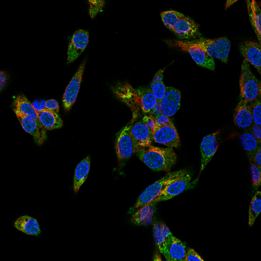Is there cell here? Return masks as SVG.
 <instances>
[{"label":"cell","mask_w":261,"mask_h":261,"mask_svg":"<svg viewBox=\"0 0 261 261\" xmlns=\"http://www.w3.org/2000/svg\"><path fill=\"white\" fill-rule=\"evenodd\" d=\"M90 165L91 162H90L89 156L86 157L77 165L75 171L74 179H73L75 193L79 191L80 188L87 179L90 170Z\"/></svg>","instance_id":"24"},{"label":"cell","mask_w":261,"mask_h":261,"mask_svg":"<svg viewBox=\"0 0 261 261\" xmlns=\"http://www.w3.org/2000/svg\"><path fill=\"white\" fill-rule=\"evenodd\" d=\"M191 260H201L203 261V259L195 252L193 249H189L187 252V257H186V261Z\"/></svg>","instance_id":"36"},{"label":"cell","mask_w":261,"mask_h":261,"mask_svg":"<svg viewBox=\"0 0 261 261\" xmlns=\"http://www.w3.org/2000/svg\"><path fill=\"white\" fill-rule=\"evenodd\" d=\"M154 232L157 246H158L159 250H160L162 248L165 239L171 234V232L165 224L161 223L154 224Z\"/></svg>","instance_id":"30"},{"label":"cell","mask_w":261,"mask_h":261,"mask_svg":"<svg viewBox=\"0 0 261 261\" xmlns=\"http://www.w3.org/2000/svg\"><path fill=\"white\" fill-rule=\"evenodd\" d=\"M138 158L147 166L156 171H169L175 164L177 155L172 148L143 147L136 152Z\"/></svg>","instance_id":"2"},{"label":"cell","mask_w":261,"mask_h":261,"mask_svg":"<svg viewBox=\"0 0 261 261\" xmlns=\"http://www.w3.org/2000/svg\"><path fill=\"white\" fill-rule=\"evenodd\" d=\"M181 93L174 87H167L166 93L159 103L161 113L168 117L174 115L180 107Z\"/></svg>","instance_id":"12"},{"label":"cell","mask_w":261,"mask_h":261,"mask_svg":"<svg viewBox=\"0 0 261 261\" xmlns=\"http://www.w3.org/2000/svg\"><path fill=\"white\" fill-rule=\"evenodd\" d=\"M253 123L261 125V97H258L252 104Z\"/></svg>","instance_id":"31"},{"label":"cell","mask_w":261,"mask_h":261,"mask_svg":"<svg viewBox=\"0 0 261 261\" xmlns=\"http://www.w3.org/2000/svg\"><path fill=\"white\" fill-rule=\"evenodd\" d=\"M85 63L86 61H84L82 63L65 90L63 102L64 108L66 110L71 109L76 99L80 87H81L82 77H83L84 71H85Z\"/></svg>","instance_id":"11"},{"label":"cell","mask_w":261,"mask_h":261,"mask_svg":"<svg viewBox=\"0 0 261 261\" xmlns=\"http://www.w3.org/2000/svg\"><path fill=\"white\" fill-rule=\"evenodd\" d=\"M23 129L34 137L37 144H42L46 140V128H42L34 120L17 110H14Z\"/></svg>","instance_id":"14"},{"label":"cell","mask_w":261,"mask_h":261,"mask_svg":"<svg viewBox=\"0 0 261 261\" xmlns=\"http://www.w3.org/2000/svg\"><path fill=\"white\" fill-rule=\"evenodd\" d=\"M249 132H250L251 134H252V136L254 137L256 139L257 141H258V143L261 144V126L259 125H257V124H255L252 123V125H251L250 127L248 128V130Z\"/></svg>","instance_id":"34"},{"label":"cell","mask_w":261,"mask_h":261,"mask_svg":"<svg viewBox=\"0 0 261 261\" xmlns=\"http://www.w3.org/2000/svg\"><path fill=\"white\" fill-rule=\"evenodd\" d=\"M130 134L135 144L140 149L150 146L151 143L154 141L152 132L147 128L142 120L135 122L132 121Z\"/></svg>","instance_id":"15"},{"label":"cell","mask_w":261,"mask_h":261,"mask_svg":"<svg viewBox=\"0 0 261 261\" xmlns=\"http://www.w3.org/2000/svg\"><path fill=\"white\" fill-rule=\"evenodd\" d=\"M165 69H161L154 75V79L151 83L150 89L153 95L156 98L157 103H160L166 93L167 87L163 83V73Z\"/></svg>","instance_id":"27"},{"label":"cell","mask_w":261,"mask_h":261,"mask_svg":"<svg viewBox=\"0 0 261 261\" xmlns=\"http://www.w3.org/2000/svg\"><path fill=\"white\" fill-rule=\"evenodd\" d=\"M220 130L218 132L208 135L203 139L200 147L201 152V172L205 168L208 163L212 160V157L215 154L218 147L217 142V136Z\"/></svg>","instance_id":"19"},{"label":"cell","mask_w":261,"mask_h":261,"mask_svg":"<svg viewBox=\"0 0 261 261\" xmlns=\"http://www.w3.org/2000/svg\"><path fill=\"white\" fill-rule=\"evenodd\" d=\"M240 85V97L253 103L258 97H261L260 82L250 70V64L245 59L242 66Z\"/></svg>","instance_id":"4"},{"label":"cell","mask_w":261,"mask_h":261,"mask_svg":"<svg viewBox=\"0 0 261 261\" xmlns=\"http://www.w3.org/2000/svg\"><path fill=\"white\" fill-rule=\"evenodd\" d=\"M172 32L181 40L196 38L199 34V27L191 18L184 16L173 27Z\"/></svg>","instance_id":"18"},{"label":"cell","mask_w":261,"mask_h":261,"mask_svg":"<svg viewBox=\"0 0 261 261\" xmlns=\"http://www.w3.org/2000/svg\"><path fill=\"white\" fill-rule=\"evenodd\" d=\"M114 95L132 109L134 122L140 112L154 114L159 105L150 88L134 89L129 84L119 83L112 88Z\"/></svg>","instance_id":"1"},{"label":"cell","mask_w":261,"mask_h":261,"mask_svg":"<svg viewBox=\"0 0 261 261\" xmlns=\"http://www.w3.org/2000/svg\"><path fill=\"white\" fill-rule=\"evenodd\" d=\"M191 180V173L188 172L186 174L181 175L179 178L167 185L162 193L152 203H156L159 201H166V200L170 199L179 195V193H182L189 187Z\"/></svg>","instance_id":"10"},{"label":"cell","mask_w":261,"mask_h":261,"mask_svg":"<svg viewBox=\"0 0 261 261\" xmlns=\"http://www.w3.org/2000/svg\"><path fill=\"white\" fill-rule=\"evenodd\" d=\"M253 163H254L255 164L258 165V166L261 168V147L259 148L258 151H257L256 154H255Z\"/></svg>","instance_id":"39"},{"label":"cell","mask_w":261,"mask_h":261,"mask_svg":"<svg viewBox=\"0 0 261 261\" xmlns=\"http://www.w3.org/2000/svg\"><path fill=\"white\" fill-rule=\"evenodd\" d=\"M154 203L146 204L133 216L132 221L138 225H146L150 223L155 212Z\"/></svg>","instance_id":"26"},{"label":"cell","mask_w":261,"mask_h":261,"mask_svg":"<svg viewBox=\"0 0 261 261\" xmlns=\"http://www.w3.org/2000/svg\"><path fill=\"white\" fill-rule=\"evenodd\" d=\"M241 54L260 73L261 67V46L260 44L252 41H245L240 46Z\"/></svg>","instance_id":"16"},{"label":"cell","mask_w":261,"mask_h":261,"mask_svg":"<svg viewBox=\"0 0 261 261\" xmlns=\"http://www.w3.org/2000/svg\"><path fill=\"white\" fill-rule=\"evenodd\" d=\"M46 110L59 114V107L58 102L55 99L48 100L46 103Z\"/></svg>","instance_id":"37"},{"label":"cell","mask_w":261,"mask_h":261,"mask_svg":"<svg viewBox=\"0 0 261 261\" xmlns=\"http://www.w3.org/2000/svg\"><path fill=\"white\" fill-rule=\"evenodd\" d=\"M165 42L171 48L180 49L189 53L193 60L199 66L211 69L212 71L215 70V62L213 57L202 49L187 44L183 40H165Z\"/></svg>","instance_id":"6"},{"label":"cell","mask_w":261,"mask_h":261,"mask_svg":"<svg viewBox=\"0 0 261 261\" xmlns=\"http://www.w3.org/2000/svg\"><path fill=\"white\" fill-rule=\"evenodd\" d=\"M132 122L128 124L120 133L116 141V148L118 158L119 161H124L129 159L138 152L140 148L135 144L130 134Z\"/></svg>","instance_id":"7"},{"label":"cell","mask_w":261,"mask_h":261,"mask_svg":"<svg viewBox=\"0 0 261 261\" xmlns=\"http://www.w3.org/2000/svg\"><path fill=\"white\" fill-rule=\"evenodd\" d=\"M252 104L241 98L234 113V124L239 128L248 130L253 123Z\"/></svg>","instance_id":"17"},{"label":"cell","mask_w":261,"mask_h":261,"mask_svg":"<svg viewBox=\"0 0 261 261\" xmlns=\"http://www.w3.org/2000/svg\"><path fill=\"white\" fill-rule=\"evenodd\" d=\"M247 4H248V14L249 16H250L251 24H252V28L254 29L257 37H258L259 42H260L261 12L260 7H259L258 4L256 1H247Z\"/></svg>","instance_id":"25"},{"label":"cell","mask_w":261,"mask_h":261,"mask_svg":"<svg viewBox=\"0 0 261 261\" xmlns=\"http://www.w3.org/2000/svg\"><path fill=\"white\" fill-rule=\"evenodd\" d=\"M187 173H188V171L185 170V169L173 171V172L169 173L163 178L152 184L150 187L147 188L144 193L140 196L136 203L135 204L134 207H141L146 205V204L152 203L162 193L163 190L166 188L167 185Z\"/></svg>","instance_id":"5"},{"label":"cell","mask_w":261,"mask_h":261,"mask_svg":"<svg viewBox=\"0 0 261 261\" xmlns=\"http://www.w3.org/2000/svg\"><path fill=\"white\" fill-rule=\"evenodd\" d=\"M261 211V192L257 191L251 201L249 210V226H252Z\"/></svg>","instance_id":"28"},{"label":"cell","mask_w":261,"mask_h":261,"mask_svg":"<svg viewBox=\"0 0 261 261\" xmlns=\"http://www.w3.org/2000/svg\"><path fill=\"white\" fill-rule=\"evenodd\" d=\"M89 43V32L83 30H77L73 35L69 43L67 63L76 60L77 57L85 50Z\"/></svg>","instance_id":"13"},{"label":"cell","mask_w":261,"mask_h":261,"mask_svg":"<svg viewBox=\"0 0 261 261\" xmlns=\"http://www.w3.org/2000/svg\"><path fill=\"white\" fill-rule=\"evenodd\" d=\"M38 117L41 123L47 130L56 129L62 127L63 121L60 116L56 112L44 110L38 112Z\"/></svg>","instance_id":"22"},{"label":"cell","mask_w":261,"mask_h":261,"mask_svg":"<svg viewBox=\"0 0 261 261\" xmlns=\"http://www.w3.org/2000/svg\"><path fill=\"white\" fill-rule=\"evenodd\" d=\"M14 226L20 231L31 236H37L40 234V228L38 221L30 216H24L18 218L14 222Z\"/></svg>","instance_id":"21"},{"label":"cell","mask_w":261,"mask_h":261,"mask_svg":"<svg viewBox=\"0 0 261 261\" xmlns=\"http://www.w3.org/2000/svg\"><path fill=\"white\" fill-rule=\"evenodd\" d=\"M184 16H185L183 14L174 11V10H169V11L163 12L161 13V18H162L163 23L171 31L173 30V27L177 23V22Z\"/></svg>","instance_id":"29"},{"label":"cell","mask_w":261,"mask_h":261,"mask_svg":"<svg viewBox=\"0 0 261 261\" xmlns=\"http://www.w3.org/2000/svg\"><path fill=\"white\" fill-rule=\"evenodd\" d=\"M0 75H1V76H0V85H1V89H2L6 83V75L3 71L0 72Z\"/></svg>","instance_id":"40"},{"label":"cell","mask_w":261,"mask_h":261,"mask_svg":"<svg viewBox=\"0 0 261 261\" xmlns=\"http://www.w3.org/2000/svg\"><path fill=\"white\" fill-rule=\"evenodd\" d=\"M152 136L154 142L171 148H177L180 145V140L173 124L156 125L152 132Z\"/></svg>","instance_id":"9"},{"label":"cell","mask_w":261,"mask_h":261,"mask_svg":"<svg viewBox=\"0 0 261 261\" xmlns=\"http://www.w3.org/2000/svg\"><path fill=\"white\" fill-rule=\"evenodd\" d=\"M155 120H156V125H166V124H171L173 122L169 119L168 116L164 115L161 113L157 114L155 116Z\"/></svg>","instance_id":"35"},{"label":"cell","mask_w":261,"mask_h":261,"mask_svg":"<svg viewBox=\"0 0 261 261\" xmlns=\"http://www.w3.org/2000/svg\"><path fill=\"white\" fill-rule=\"evenodd\" d=\"M160 251L167 260L186 261L187 246L172 234L165 239Z\"/></svg>","instance_id":"8"},{"label":"cell","mask_w":261,"mask_h":261,"mask_svg":"<svg viewBox=\"0 0 261 261\" xmlns=\"http://www.w3.org/2000/svg\"><path fill=\"white\" fill-rule=\"evenodd\" d=\"M242 146L248 155L250 163H253L255 154H256L261 144L258 143L256 139L248 130H246L240 137Z\"/></svg>","instance_id":"23"},{"label":"cell","mask_w":261,"mask_h":261,"mask_svg":"<svg viewBox=\"0 0 261 261\" xmlns=\"http://www.w3.org/2000/svg\"><path fill=\"white\" fill-rule=\"evenodd\" d=\"M14 110H17L20 113L32 118L41 127L45 128L39 119L38 112L24 95H19L16 97L14 101Z\"/></svg>","instance_id":"20"},{"label":"cell","mask_w":261,"mask_h":261,"mask_svg":"<svg viewBox=\"0 0 261 261\" xmlns=\"http://www.w3.org/2000/svg\"><path fill=\"white\" fill-rule=\"evenodd\" d=\"M251 173L252 175V182L255 189H258L260 185L261 168L254 163H250Z\"/></svg>","instance_id":"32"},{"label":"cell","mask_w":261,"mask_h":261,"mask_svg":"<svg viewBox=\"0 0 261 261\" xmlns=\"http://www.w3.org/2000/svg\"><path fill=\"white\" fill-rule=\"evenodd\" d=\"M185 42L205 51L213 58L227 63L230 48V41L227 38H220L216 40L200 38Z\"/></svg>","instance_id":"3"},{"label":"cell","mask_w":261,"mask_h":261,"mask_svg":"<svg viewBox=\"0 0 261 261\" xmlns=\"http://www.w3.org/2000/svg\"><path fill=\"white\" fill-rule=\"evenodd\" d=\"M46 101H45V100H41V101L37 100V101H35L32 104L33 106H34L35 109H36L38 113V112L44 111V110H46Z\"/></svg>","instance_id":"38"},{"label":"cell","mask_w":261,"mask_h":261,"mask_svg":"<svg viewBox=\"0 0 261 261\" xmlns=\"http://www.w3.org/2000/svg\"><path fill=\"white\" fill-rule=\"evenodd\" d=\"M142 121L150 132H152L156 126V120H155L154 116L152 115L144 116Z\"/></svg>","instance_id":"33"}]
</instances>
